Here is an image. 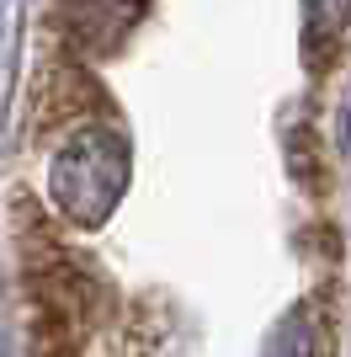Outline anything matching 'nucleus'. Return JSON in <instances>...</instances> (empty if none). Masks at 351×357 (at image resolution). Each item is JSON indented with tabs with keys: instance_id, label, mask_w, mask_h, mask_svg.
<instances>
[{
	"instance_id": "nucleus-1",
	"label": "nucleus",
	"mask_w": 351,
	"mask_h": 357,
	"mask_svg": "<svg viewBox=\"0 0 351 357\" xmlns=\"http://www.w3.org/2000/svg\"><path fill=\"white\" fill-rule=\"evenodd\" d=\"M48 187H54V203L75 224H102L117 208L123 187H128V149L107 128H86L80 139H70L54 155Z\"/></svg>"
},
{
	"instance_id": "nucleus-2",
	"label": "nucleus",
	"mask_w": 351,
	"mask_h": 357,
	"mask_svg": "<svg viewBox=\"0 0 351 357\" xmlns=\"http://www.w3.org/2000/svg\"><path fill=\"white\" fill-rule=\"evenodd\" d=\"M139 6H144V0H70V11H75V27H80V38H91L96 48L117 43V38H123V32L133 27Z\"/></svg>"
},
{
	"instance_id": "nucleus-3",
	"label": "nucleus",
	"mask_w": 351,
	"mask_h": 357,
	"mask_svg": "<svg viewBox=\"0 0 351 357\" xmlns=\"http://www.w3.org/2000/svg\"><path fill=\"white\" fill-rule=\"evenodd\" d=\"M272 357H309V326H304V314H298V320H282L277 342H272Z\"/></svg>"
}]
</instances>
